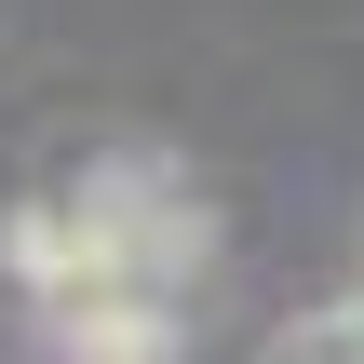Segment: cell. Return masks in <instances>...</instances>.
<instances>
[{"label": "cell", "instance_id": "obj_1", "mask_svg": "<svg viewBox=\"0 0 364 364\" xmlns=\"http://www.w3.org/2000/svg\"><path fill=\"white\" fill-rule=\"evenodd\" d=\"M27 324H41L54 364H176L189 297H162V284H81V297H41Z\"/></svg>", "mask_w": 364, "mask_h": 364}, {"label": "cell", "instance_id": "obj_2", "mask_svg": "<svg viewBox=\"0 0 364 364\" xmlns=\"http://www.w3.org/2000/svg\"><path fill=\"white\" fill-rule=\"evenodd\" d=\"M257 364H364V284L311 297V311H284V324L257 338Z\"/></svg>", "mask_w": 364, "mask_h": 364}]
</instances>
